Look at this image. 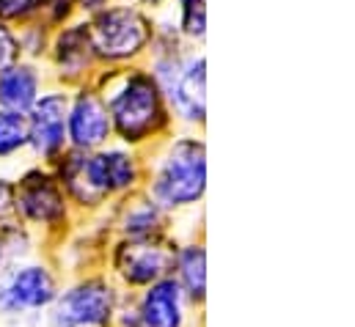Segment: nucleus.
<instances>
[{"instance_id":"obj_1","label":"nucleus","mask_w":355,"mask_h":327,"mask_svg":"<svg viewBox=\"0 0 355 327\" xmlns=\"http://www.w3.org/2000/svg\"><path fill=\"white\" fill-rule=\"evenodd\" d=\"M91 85L99 91L107 107L116 143L146 152L177 130L163 88L144 64L99 67Z\"/></svg>"},{"instance_id":"obj_2","label":"nucleus","mask_w":355,"mask_h":327,"mask_svg":"<svg viewBox=\"0 0 355 327\" xmlns=\"http://www.w3.org/2000/svg\"><path fill=\"white\" fill-rule=\"evenodd\" d=\"M144 154V193L171 218L196 212L207 195L204 132L174 130Z\"/></svg>"},{"instance_id":"obj_3","label":"nucleus","mask_w":355,"mask_h":327,"mask_svg":"<svg viewBox=\"0 0 355 327\" xmlns=\"http://www.w3.org/2000/svg\"><path fill=\"white\" fill-rule=\"evenodd\" d=\"M86 25L99 67H132L146 61L155 39V14L127 0H113L86 17Z\"/></svg>"},{"instance_id":"obj_4","label":"nucleus","mask_w":355,"mask_h":327,"mask_svg":"<svg viewBox=\"0 0 355 327\" xmlns=\"http://www.w3.org/2000/svg\"><path fill=\"white\" fill-rule=\"evenodd\" d=\"M14 212L39 242H64L78 226V215L47 165L31 163L14 176Z\"/></svg>"},{"instance_id":"obj_5","label":"nucleus","mask_w":355,"mask_h":327,"mask_svg":"<svg viewBox=\"0 0 355 327\" xmlns=\"http://www.w3.org/2000/svg\"><path fill=\"white\" fill-rule=\"evenodd\" d=\"M124 292L105 269L75 275L61 283L58 297L39 319V327H113Z\"/></svg>"},{"instance_id":"obj_6","label":"nucleus","mask_w":355,"mask_h":327,"mask_svg":"<svg viewBox=\"0 0 355 327\" xmlns=\"http://www.w3.org/2000/svg\"><path fill=\"white\" fill-rule=\"evenodd\" d=\"M61 272L50 258L33 256L0 269V319L3 322H36L53 306L61 292Z\"/></svg>"},{"instance_id":"obj_7","label":"nucleus","mask_w":355,"mask_h":327,"mask_svg":"<svg viewBox=\"0 0 355 327\" xmlns=\"http://www.w3.org/2000/svg\"><path fill=\"white\" fill-rule=\"evenodd\" d=\"M177 242L179 237H160V240H119V237H113L105 250L102 269L110 275V281L121 292L135 294V292L171 275Z\"/></svg>"},{"instance_id":"obj_8","label":"nucleus","mask_w":355,"mask_h":327,"mask_svg":"<svg viewBox=\"0 0 355 327\" xmlns=\"http://www.w3.org/2000/svg\"><path fill=\"white\" fill-rule=\"evenodd\" d=\"M67 110H69V88L47 85L33 107L25 113L28 124V154L36 165L55 163L67 149Z\"/></svg>"},{"instance_id":"obj_9","label":"nucleus","mask_w":355,"mask_h":327,"mask_svg":"<svg viewBox=\"0 0 355 327\" xmlns=\"http://www.w3.org/2000/svg\"><path fill=\"white\" fill-rule=\"evenodd\" d=\"M42 67L47 72V80L53 85L69 88V91L83 82H91L99 64L94 58L86 17H78L53 30L50 50H47V58Z\"/></svg>"},{"instance_id":"obj_10","label":"nucleus","mask_w":355,"mask_h":327,"mask_svg":"<svg viewBox=\"0 0 355 327\" xmlns=\"http://www.w3.org/2000/svg\"><path fill=\"white\" fill-rule=\"evenodd\" d=\"M86 168L94 190L107 201V206L144 187V154L116 141L96 152H89Z\"/></svg>"},{"instance_id":"obj_11","label":"nucleus","mask_w":355,"mask_h":327,"mask_svg":"<svg viewBox=\"0 0 355 327\" xmlns=\"http://www.w3.org/2000/svg\"><path fill=\"white\" fill-rule=\"evenodd\" d=\"M168 110L177 130L204 132L207 124V55L204 50H190L182 61L177 78L163 88Z\"/></svg>"},{"instance_id":"obj_12","label":"nucleus","mask_w":355,"mask_h":327,"mask_svg":"<svg viewBox=\"0 0 355 327\" xmlns=\"http://www.w3.org/2000/svg\"><path fill=\"white\" fill-rule=\"evenodd\" d=\"M105 223L113 237L119 240H160V237H177L174 223L168 212H163L144 190L130 193L119 201H113L105 212Z\"/></svg>"},{"instance_id":"obj_13","label":"nucleus","mask_w":355,"mask_h":327,"mask_svg":"<svg viewBox=\"0 0 355 327\" xmlns=\"http://www.w3.org/2000/svg\"><path fill=\"white\" fill-rule=\"evenodd\" d=\"M67 141L75 152H96L113 143V124L99 91L83 82L69 91V110H67Z\"/></svg>"},{"instance_id":"obj_14","label":"nucleus","mask_w":355,"mask_h":327,"mask_svg":"<svg viewBox=\"0 0 355 327\" xmlns=\"http://www.w3.org/2000/svg\"><path fill=\"white\" fill-rule=\"evenodd\" d=\"M132 308L141 327H190V317L196 314L171 275L135 292Z\"/></svg>"},{"instance_id":"obj_15","label":"nucleus","mask_w":355,"mask_h":327,"mask_svg":"<svg viewBox=\"0 0 355 327\" xmlns=\"http://www.w3.org/2000/svg\"><path fill=\"white\" fill-rule=\"evenodd\" d=\"M86 154L89 152L67 149L55 163L50 165L53 176L58 179V184H61V190H64V195L72 204L78 218H94V215H102L107 209V201L91 184L89 168H86Z\"/></svg>"},{"instance_id":"obj_16","label":"nucleus","mask_w":355,"mask_h":327,"mask_svg":"<svg viewBox=\"0 0 355 327\" xmlns=\"http://www.w3.org/2000/svg\"><path fill=\"white\" fill-rule=\"evenodd\" d=\"M171 278L177 281L193 311H204L207 303V245L201 237H182L174 250Z\"/></svg>"},{"instance_id":"obj_17","label":"nucleus","mask_w":355,"mask_h":327,"mask_svg":"<svg viewBox=\"0 0 355 327\" xmlns=\"http://www.w3.org/2000/svg\"><path fill=\"white\" fill-rule=\"evenodd\" d=\"M47 85L50 80L42 64H31L19 58L17 64L0 72V110L25 116Z\"/></svg>"},{"instance_id":"obj_18","label":"nucleus","mask_w":355,"mask_h":327,"mask_svg":"<svg viewBox=\"0 0 355 327\" xmlns=\"http://www.w3.org/2000/svg\"><path fill=\"white\" fill-rule=\"evenodd\" d=\"M182 42L193 50H201L207 42V0H171L166 8Z\"/></svg>"},{"instance_id":"obj_19","label":"nucleus","mask_w":355,"mask_h":327,"mask_svg":"<svg viewBox=\"0 0 355 327\" xmlns=\"http://www.w3.org/2000/svg\"><path fill=\"white\" fill-rule=\"evenodd\" d=\"M50 39H53V28H50L42 17L17 25L19 58H22V61H31V64H44L47 50H50Z\"/></svg>"},{"instance_id":"obj_20","label":"nucleus","mask_w":355,"mask_h":327,"mask_svg":"<svg viewBox=\"0 0 355 327\" xmlns=\"http://www.w3.org/2000/svg\"><path fill=\"white\" fill-rule=\"evenodd\" d=\"M28 154V124L22 113L0 110V163Z\"/></svg>"},{"instance_id":"obj_21","label":"nucleus","mask_w":355,"mask_h":327,"mask_svg":"<svg viewBox=\"0 0 355 327\" xmlns=\"http://www.w3.org/2000/svg\"><path fill=\"white\" fill-rule=\"evenodd\" d=\"M39 245H42L39 237L31 229H25L22 223H11V226L0 229V250H3L6 264H17V261L39 256Z\"/></svg>"},{"instance_id":"obj_22","label":"nucleus","mask_w":355,"mask_h":327,"mask_svg":"<svg viewBox=\"0 0 355 327\" xmlns=\"http://www.w3.org/2000/svg\"><path fill=\"white\" fill-rule=\"evenodd\" d=\"M47 0H0V22L8 25H22L31 19H39L44 11Z\"/></svg>"},{"instance_id":"obj_23","label":"nucleus","mask_w":355,"mask_h":327,"mask_svg":"<svg viewBox=\"0 0 355 327\" xmlns=\"http://www.w3.org/2000/svg\"><path fill=\"white\" fill-rule=\"evenodd\" d=\"M80 14H78V3L75 0H47V6H44V11H42V19L55 30V28H61V25H67V22H72V19H78Z\"/></svg>"},{"instance_id":"obj_24","label":"nucleus","mask_w":355,"mask_h":327,"mask_svg":"<svg viewBox=\"0 0 355 327\" xmlns=\"http://www.w3.org/2000/svg\"><path fill=\"white\" fill-rule=\"evenodd\" d=\"M19 61V44H17V28L8 22H0V72Z\"/></svg>"},{"instance_id":"obj_25","label":"nucleus","mask_w":355,"mask_h":327,"mask_svg":"<svg viewBox=\"0 0 355 327\" xmlns=\"http://www.w3.org/2000/svg\"><path fill=\"white\" fill-rule=\"evenodd\" d=\"M17 223V212H14V179L11 176H0V229Z\"/></svg>"},{"instance_id":"obj_26","label":"nucleus","mask_w":355,"mask_h":327,"mask_svg":"<svg viewBox=\"0 0 355 327\" xmlns=\"http://www.w3.org/2000/svg\"><path fill=\"white\" fill-rule=\"evenodd\" d=\"M75 3H78V14H80V17H91V14H96L99 8L110 6L113 0H75Z\"/></svg>"},{"instance_id":"obj_27","label":"nucleus","mask_w":355,"mask_h":327,"mask_svg":"<svg viewBox=\"0 0 355 327\" xmlns=\"http://www.w3.org/2000/svg\"><path fill=\"white\" fill-rule=\"evenodd\" d=\"M127 3H132V6H138V8H144V11H149V14H157V11H163L171 0H127Z\"/></svg>"},{"instance_id":"obj_28","label":"nucleus","mask_w":355,"mask_h":327,"mask_svg":"<svg viewBox=\"0 0 355 327\" xmlns=\"http://www.w3.org/2000/svg\"><path fill=\"white\" fill-rule=\"evenodd\" d=\"M3 267H6V261H3V250H0V269H3Z\"/></svg>"}]
</instances>
